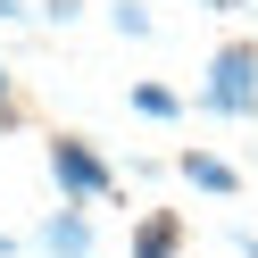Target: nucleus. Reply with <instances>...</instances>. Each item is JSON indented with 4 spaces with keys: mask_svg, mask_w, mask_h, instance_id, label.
Listing matches in <instances>:
<instances>
[{
    "mask_svg": "<svg viewBox=\"0 0 258 258\" xmlns=\"http://www.w3.org/2000/svg\"><path fill=\"white\" fill-rule=\"evenodd\" d=\"M200 108L225 117V125H250L258 117V42H217V50H208Z\"/></svg>",
    "mask_w": 258,
    "mask_h": 258,
    "instance_id": "f257e3e1",
    "label": "nucleus"
},
{
    "mask_svg": "<svg viewBox=\"0 0 258 258\" xmlns=\"http://www.w3.org/2000/svg\"><path fill=\"white\" fill-rule=\"evenodd\" d=\"M42 167H50L58 200H84V208H100L108 191H117V167H108V158L92 150L84 134H50V150H42Z\"/></svg>",
    "mask_w": 258,
    "mask_h": 258,
    "instance_id": "f03ea898",
    "label": "nucleus"
},
{
    "mask_svg": "<svg viewBox=\"0 0 258 258\" xmlns=\"http://www.w3.org/2000/svg\"><path fill=\"white\" fill-rule=\"evenodd\" d=\"M92 250H100L92 208H84V200H58L50 217H42V258H92Z\"/></svg>",
    "mask_w": 258,
    "mask_h": 258,
    "instance_id": "7ed1b4c3",
    "label": "nucleus"
},
{
    "mask_svg": "<svg viewBox=\"0 0 258 258\" xmlns=\"http://www.w3.org/2000/svg\"><path fill=\"white\" fill-rule=\"evenodd\" d=\"M183 241H191V225L175 217V208H150V217L125 233V258H183Z\"/></svg>",
    "mask_w": 258,
    "mask_h": 258,
    "instance_id": "20e7f679",
    "label": "nucleus"
},
{
    "mask_svg": "<svg viewBox=\"0 0 258 258\" xmlns=\"http://www.w3.org/2000/svg\"><path fill=\"white\" fill-rule=\"evenodd\" d=\"M175 167H183V183H191V191H217V200H233V191H241V175L225 167L217 150H183Z\"/></svg>",
    "mask_w": 258,
    "mask_h": 258,
    "instance_id": "39448f33",
    "label": "nucleus"
},
{
    "mask_svg": "<svg viewBox=\"0 0 258 258\" xmlns=\"http://www.w3.org/2000/svg\"><path fill=\"white\" fill-rule=\"evenodd\" d=\"M134 108H142V117H158V125H175V117H183V100H175L167 84H134Z\"/></svg>",
    "mask_w": 258,
    "mask_h": 258,
    "instance_id": "423d86ee",
    "label": "nucleus"
},
{
    "mask_svg": "<svg viewBox=\"0 0 258 258\" xmlns=\"http://www.w3.org/2000/svg\"><path fill=\"white\" fill-rule=\"evenodd\" d=\"M108 25H117L125 42H150V9H142V0H117V9H108Z\"/></svg>",
    "mask_w": 258,
    "mask_h": 258,
    "instance_id": "0eeeda50",
    "label": "nucleus"
},
{
    "mask_svg": "<svg viewBox=\"0 0 258 258\" xmlns=\"http://www.w3.org/2000/svg\"><path fill=\"white\" fill-rule=\"evenodd\" d=\"M0 125H17V67L0 58Z\"/></svg>",
    "mask_w": 258,
    "mask_h": 258,
    "instance_id": "6e6552de",
    "label": "nucleus"
},
{
    "mask_svg": "<svg viewBox=\"0 0 258 258\" xmlns=\"http://www.w3.org/2000/svg\"><path fill=\"white\" fill-rule=\"evenodd\" d=\"M34 17H50V25H58V34H67V25H75V17H84V0H42Z\"/></svg>",
    "mask_w": 258,
    "mask_h": 258,
    "instance_id": "1a4fd4ad",
    "label": "nucleus"
},
{
    "mask_svg": "<svg viewBox=\"0 0 258 258\" xmlns=\"http://www.w3.org/2000/svg\"><path fill=\"white\" fill-rule=\"evenodd\" d=\"M233 250H241V258H258V225H233Z\"/></svg>",
    "mask_w": 258,
    "mask_h": 258,
    "instance_id": "9d476101",
    "label": "nucleus"
},
{
    "mask_svg": "<svg viewBox=\"0 0 258 258\" xmlns=\"http://www.w3.org/2000/svg\"><path fill=\"white\" fill-rule=\"evenodd\" d=\"M200 9H208V17H233V9H250V0H200Z\"/></svg>",
    "mask_w": 258,
    "mask_h": 258,
    "instance_id": "9b49d317",
    "label": "nucleus"
},
{
    "mask_svg": "<svg viewBox=\"0 0 258 258\" xmlns=\"http://www.w3.org/2000/svg\"><path fill=\"white\" fill-rule=\"evenodd\" d=\"M17 17H34V9H25V0H0V25H17Z\"/></svg>",
    "mask_w": 258,
    "mask_h": 258,
    "instance_id": "f8f14e48",
    "label": "nucleus"
},
{
    "mask_svg": "<svg viewBox=\"0 0 258 258\" xmlns=\"http://www.w3.org/2000/svg\"><path fill=\"white\" fill-rule=\"evenodd\" d=\"M0 258H17V241H9V233H0Z\"/></svg>",
    "mask_w": 258,
    "mask_h": 258,
    "instance_id": "ddd939ff",
    "label": "nucleus"
}]
</instances>
